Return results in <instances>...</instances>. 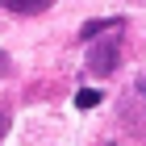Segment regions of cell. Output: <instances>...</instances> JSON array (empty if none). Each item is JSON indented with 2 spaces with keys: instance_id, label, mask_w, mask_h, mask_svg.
<instances>
[{
  "instance_id": "3957f363",
  "label": "cell",
  "mask_w": 146,
  "mask_h": 146,
  "mask_svg": "<svg viewBox=\"0 0 146 146\" xmlns=\"http://www.w3.org/2000/svg\"><path fill=\"white\" fill-rule=\"evenodd\" d=\"M104 29H121V21L113 17V21H84V29H79V38L88 42V38H100Z\"/></svg>"
},
{
  "instance_id": "277c9868",
  "label": "cell",
  "mask_w": 146,
  "mask_h": 146,
  "mask_svg": "<svg viewBox=\"0 0 146 146\" xmlns=\"http://www.w3.org/2000/svg\"><path fill=\"white\" fill-rule=\"evenodd\" d=\"M75 104H79V109H96V104H100V92H96V88H79L75 92Z\"/></svg>"
},
{
  "instance_id": "52a82bcc",
  "label": "cell",
  "mask_w": 146,
  "mask_h": 146,
  "mask_svg": "<svg viewBox=\"0 0 146 146\" xmlns=\"http://www.w3.org/2000/svg\"><path fill=\"white\" fill-rule=\"evenodd\" d=\"M0 63H4V54H0Z\"/></svg>"
},
{
  "instance_id": "5b68a950",
  "label": "cell",
  "mask_w": 146,
  "mask_h": 146,
  "mask_svg": "<svg viewBox=\"0 0 146 146\" xmlns=\"http://www.w3.org/2000/svg\"><path fill=\"white\" fill-rule=\"evenodd\" d=\"M4 129H9V109H0V138H4Z\"/></svg>"
},
{
  "instance_id": "7a4b0ae2",
  "label": "cell",
  "mask_w": 146,
  "mask_h": 146,
  "mask_svg": "<svg viewBox=\"0 0 146 146\" xmlns=\"http://www.w3.org/2000/svg\"><path fill=\"white\" fill-rule=\"evenodd\" d=\"M50 0H0V9H9V13H21V17H29V13H42Z\"/></svg>"
},
{
  "instance_id": "6da1fadb",
  "label": "cell",
  "mask_w": 146,
  "mask_h": 146,
  "mask_svg": "<svg viewBox=\"0 0 146 146\" xmlns=\"http://www.w3.org/2000/svg\"><path fill=\"white\" fill-rule=\"evenodd\" d=\"M117 54H121V46L113 42V38H109V42H96L88 50V71H92V75H109V71L117 67Z\"/></svg>"
},
{
  "instance_id": "8992f818",
  "label": "cell",
  "mask_w": 146,
  "mask_h": 146,
  "mask_svg": "<svg viewBox=\"0 0 146 146\" xmlns=\"http://www.w3.org/2000/svg\"><path fill=\"white\" fill-rule=\"evenodd\" d=\"M138 92H142V96H146V79H138Z\"/></svg>"
}]
</instances>
